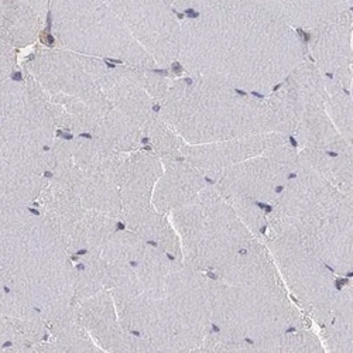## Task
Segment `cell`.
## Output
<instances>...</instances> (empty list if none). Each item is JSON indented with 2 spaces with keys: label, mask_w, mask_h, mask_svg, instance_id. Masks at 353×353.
I'll list each match as a JSON object with an SVG mask.
<instances>
[{
  "label": "cell",
  "mask_w": 353,
  "mask_h": 353,
  "mask_svg": "<svg viewBox=\"0 0 353 353\" xmlns=\"http://www.w3.org/2000/svg\"><path fill=\"white\" fill-rule=\"evenodd\" d=\"M214 273L215 279L207 280L210 331L253 349L264 339L301 330L303 318L270 250L256 239Z\"/></svg>",
  "instance_id": "obj_1"
},
{
  "label": "cell",
  "mask_w": 353,
  "mask_h": 353,
  "mask_svg": "<svg viewBox=\"0 0 353 353\" xmlns=\"http://www.w3.org/2000/svg\"><path fill=\"white\" fill-rule=\"evenodd\" d=\"M0 279L47 327L72 308L71 254L36 202L0 207Z\"/></svg>",
  "instance_id": "obj_2"
},
{
  "label": "cell",
  "mask_w": 353,
  "mask_h": 353,
  "mask_svg": "<svg viewBox=\"0 0 353 353\" xmlns=\"http://www.w3.org/2000/svg\"><path fill=\"white\" fill-rule=\"evenodd\" d=\"M270 232L301 243L331 272H352V195L321 176L303 159L273 202Z\"/></svg>",
  "instance_id": "obj_3"
},
{
  "label": "cell",
  "mask_w": 353,
  "mask_h": 353,
  "mask_svg": "<svg viewBox=\"0 0 353 353\" xmlns=\"http://www.w3.org/2000/svg\"><path fill=\"white\" fill-rule=\"evenodd\" d=\"M114 307L123 328L141 342L144 352H199L211 330L207 279L181 259L159 296L116 301Z\"/></svg>",
  "instance_id": "obj_4"
},
{
  "label": "cell",
  "mask_w": 353,
  "mask_h": 353,
  "mask_svg": "<svg viewBox=\"0 0 353 353\" xmlns=\"http://www.w3.org/2000/svg\"><path fill=\"white\" fill-rule=\"evenodd\" d=\"M187 266L216 272L254 238L232 203L214 187L170 212Z\"/></svg>",
  "instance_id": "obj_5"
},
{
  "label": "cell",
  "mask_w": 353,
  "mask_h": 353,
  "mask_svg": "<svg viewBox=\"0 0 353 353\" xmlns=\"http://www.w3.org/2000/svg\"><path fill=\"white\" fill-rule=\"evenodd\" d=\"M54 140L52 109L34 78L24 70L0 85V163L46 175Z\"/></svg>",
  "instance_id": "obj_6"
},
{
  "label": "cell",
  "mask_w": 353,
  "mask_h": 353,
  "mask_svg": "<svg viewBox=\"0 0 353 353\" xmlns=\"http://www.w3.org/2000/svg\"><path fill=\"white\" fill-rule=\"evenodd\" d=\"M52 32L63 47L77 54L139 68L154 65L150 54L103 0H52Z\"/></svg>",
  "instance_id": "obj_7"
},
{
  "label": "cell",
  "mask_w": 353,
  "mask_h": 353,
  "mask_svg": "<svg viewBox=\"0 0 353 353\" xmlns=\"http://www.w3.org/2000/svg\"><path fill=\"white\" fill-rule=\"evenodd\" d=\"M126 154L112 152L88 137L55 139L48 154L46 179L70 190L86 208L119 218L117 172Z\"/></svg>",
  "instance_id": "obj_8"
},
{
  "label": "cell",
  "mask_w": 353,
  "mask_h": 353,
  "mask_svg": "<svg viewBox=\"0 0 353 353\" xmlns=\"http://www.w3.org/2000/svg\"><path fill=\"white\" fill-rule=\"evenodd\" d=\"M269 250L276 266L305 311L325 325L339 290L331 269L297 241L270 232Z\"/></svg>",
  "instance_id": "obj_9"
},
{
  "label": "cell",
  "mask_w": 353,
  "mask_h": 353,
  "mask_svg": "<svg viewBox=\"0 0 353 353\" xmlns=\"http://www.w3.org/2000/svg\"><path fill=\"white\" fill-rule=\"evenodd\" d=\"M36 205L60 234L71 259L101 249L121 223L119 218L86 208L70 190L51 180H46Z\"/></svg>",
  "instance_id": "obj_10"
},
{
  "label": "cell",
  "mask_w": 353,
  "mask_h": 353,
  "mask_svg": "<svg viewBox=\"0 0 353 353\" xmlns=\"http://www.w3.org/2000/svg\"><path fill=\"white\" fill-rule=\"evenodd\" d=\"M266 150V156L233 164L216 174L215 188L228 201L252 203H273L291 176L296 174L299 160L277 143Z\"/></svg>",
  "instance_id": "obj_11"
},
{
  "label": "cell",
  "mask_w": 353,
  "mask_h": 353,
  "mask_svg": "<svg viewBox=\"0 0 353 353\" xmlns=\"http://www.w3.org/2000/svg\"><path fill=\"white\" fill-rule=\"evenodd\" d=\"M161 172V164L156 157L147 153L126 154L117 172L119 219L126 229L141 234L161 219L163 214L153 205V191Z\"/></svg>",
  "instance_id": "obj_12"
},
{
  "label": "cell",
  "mask_w": 353,
  "mask_h": 353,
  "mask_svg": "<svg viewBox=\"0 0 353 353\" xmlns=\"http://www.w3.org/2000/svg\"><path fill=\"white\" fill-rule=\"evenodd\" d=\"M154 63L167 64L176 52L175 36L160 0H103Z\"/></svg>",
  "instance_id": "obj_13"
},
{
  "label": "cell",
  "mask_w": 353,
  "mask_h": 353,
  "mask_svg": "<svg viewBox=\"0 0 353 353\" xmlns=\"http://www.w3.org/2000/svg\"><path fill=\"white\" fill-rule=\"evenodd\" d=\"M72 314L101 350L144 352L141 342L123 328L108 290L75 303Z\"/></svg>",
  "instance_id": "obj_14"
},
{
  "label": "cell",
  "mask_w": 353,
  "mask_h": 353,
  "mask_svg": "<svg viewBox=\"0 0 353 353\" xmlns=\"http://www.w3.org/2000/svg\"><path fill=\"white\" fill-rule=\"evenodd\" d=\"M48 0H0V37L21 48L33 44L46 21Z\"/></svg>",
  "instance_id": "obj_15"
},
{
  "label": "cell",
  "mask_w": 353,
  "mask_h": 353,
  "mask_svg": "<svg viewBox=\"0 0 353 353\" xmlns=\"http://www.w3.org/2000/svg\"><path fill=\"white\" fill-rule=\"evenodd\" d=\"M203 188V176L192 164L171 161L156 183L153 205L160 214L167 215L172 210L190 203Z\"/></svg>",
  "instance_id": "obj_16"
},
{
  "label": "cell",
  "mask_w": 353,
  "mask_h": 353,
  "mask_svg": "<svg viewBox=\"0 0 353 353\" xmlns=\"http://www.w3.org/2000/svg\"><path fill=\"white\" fill-rule=\"evenodd\" d=\"M46 180L41 172L0 163V207L34 203Z\"/></svg>",
  "instance_id": "obj_17"
},
{
  "label": "cell",
  "mask_w": 353,
  "mask_h": 353,
  "mask_svg": "<svg viewBox=\"0 0 353 353\" xmlns=\"http://www.w3.org/2000/svg\"><path fill=\"white\" fill-rule=\"evenodd\" d=\"M323 330L331 352H352V287L338 292Z\"/></svg>",
  "instance_id": "obj_18"
},
{
  "label": "cell",
  "mask_w": 353,
  "mask_h": 353,
  "mask_svg": "<svg viewBox=\"0 0 353 353\" xmlns=\"http://www.w3.org/2000/svg\"><path fill=\"white\" fill-rule=\"evenodd\" d=\"M253 349L254 352H323L319 341L303 328L264 339L256 343Z\"/></svg>",
  "instance_id": "obj_19"
},
{
  "label": "cell",
  "mask_w": 353,
  "mask_h": 353,
  "mask_svg": "<svg viewBox=\"0 0 353 353\" xmlns=\"http://www.w3.org/2000/svg\"><path fill=\"white\" fill-rule=\"evenodd\" d=\"M17 48L0 37V85L10 79L17 70Z\"/></svg>",
  "instance_id": "obj_20"
},
{
  "label": "cell",
  "mask_w": 353,
  "mask_h": 353,
  "mask_svg": "<svg viewBox=\"0 0 353 353\" xmlns=\"http://www.w3.org/2000/svg\"><path fill=\"white\" fill-rule=\"evenodd\" d=\"M9 347H10L9 341L3 335H0V352H9Z\"/></svg>",
  "instance_id": "obj_21"
}]
</instances>
